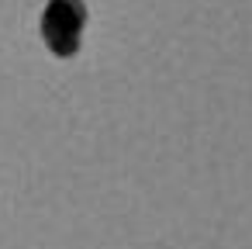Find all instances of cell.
<instances>
[{"mask_svg": "<svg viewBox=\"0 0 252 249\" xmlns=\"http://www.w3.org/2000/svg\"><path fill=\"white\" fill-rule=\"evenodd\" d=\"M83 4L80 0H52L49 11H45V21H42V32H45V42L52 45L56 56H73L76 45H80V32H83Z\"/></svg>", "mask_w": 252, "mask_h": 249, "instance_id": "cell-1", "label": "cell"}]
</instances>
